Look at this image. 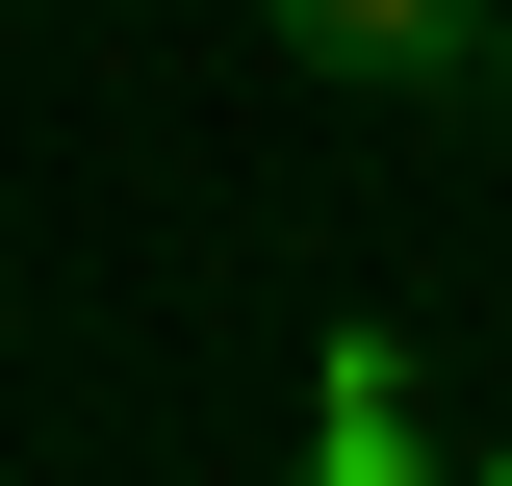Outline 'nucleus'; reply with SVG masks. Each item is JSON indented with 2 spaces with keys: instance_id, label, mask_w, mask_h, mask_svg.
I'll list each match as a JSON object with an SVG mask.
<instances>
[{
  "instance_id": "obj_1",
  "label": "nucleus",
  "mask_w": 512,
  "mask_h": 486,
  "mask_svg": "<svg viewBox=\"0 0 512 486\" xmlns=\"http://www.w3.org/2000/svg\"><path fill=\"white\" fill-rule=\"evenodd\" d=\"M256 26H282V77H333V103H487L512 0H256Z\"/></svg>"
},
{
  "instance_id": "obj_2",
  "label": "nucleus",
  "mask_w": 512,
  "mask_h": 486,
  "mask_svg": "<svg viewBox=\"0 0 512 486\" xmlns=\"http://www.w3.org/2000/svg\"><path fill=\"white\" fill-rule=\"evenodd\" d=\"M308 486H410V435H384V384H333V461Z\"/></svg>"
},
{
  "instance_id": "obj_3",
  "label": "nucleus",
  "mask_w": 512,
  "mask_h": 486,
  "mask_svg": "<svg viewBox=\"0 0 512 486\" xmlns=\"http://www.w3.org/2000/svg\"><path fill=\"white\" fill-rule=\"evenodd\" d=\"M487 128H512V26H487Z\"/></svg>"
}]
</instances>
